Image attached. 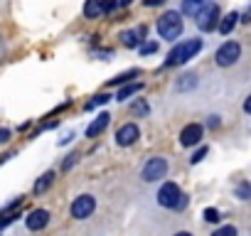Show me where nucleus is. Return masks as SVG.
I'll return each instance as SVG.
<instances>
[{
	"label": "nucleus",
	"mask_w": 251,
	"mask_h": 236,
	"mask_svg": "<svg viewBox=\"0 0 251 236\" xmlns=\"http://www.w3.org/2000/svg\"><path fill=\"white\" fill-rule=\"evenodd\" d=\"M244 111H246V113H249V116H251V96H249V98H246V101H244Z\"/></svg>",
	"instance_id": "obj_30"
},
{
	"label": "nucleus",
	"mask_w": 251,
	"mask_h": 236,
	"mask_svg": "<svg viewBox=\"0 0 251 236\" xmlns=\"http://www.w3.org/2000/svg\"><path fill=\"white\" fill-rule=\"evenodd\" d=\"M141 52H143V54H153V52H158V45L148 42V45H143V47H141Z\"/></svg>",
	"instance_id": "obj_25"
},
{
	"label": "nucleus",
	"mask_w": 251,
	"mask_h": 236,
	"mask_svg": "<svg viewBox=\"0 0 251 236\" xmlns=\"http://www.w3.org/2000/svg\"><path fill=\"white\" fill-rule=\"evenodd\" d=\"M8 138H10V131L8 128H0V143H5Z\"/></svg>",
	"instance_id": "obj_27"
},
{
	"label": "nucleus",
	"mask_w": 251,
	"mask_h": 236,
	"mask_svg": "<svg viewBox=\"0 0 251 236\" xmlns=\"http://www.w3.org/2000/svg\"><path fill=\"white\" fill-rule=\"evenodd\" d=\"M133 113L136 116H148V106L143 101H138V103H133Z\"/></svg>",
	"instance_id": "obj_22"
},
{
	"label": "nucleus",
	"mask_w": 251,
	"mask_h": 236,
	"mask_svg": "<svg viewBox=\"0 0 251 236\" xmlns=\"http://www.w3.org/2000/svg\"><path fill=\"white\" fill-rule=\"evenodd\" d=\"M138 74H141V69H131V71H126V74H118L116 79L108 81V86H121V84H126L128 79H133V76H138Z\"/></svg>",
	"instance_id": "obj_18"
},
{
	"label": "nucleus",
	"mask_w": 251,
	"mask_h": 236,
	"mask_svg": "<svg viewBox=\"0 0 251 236\" xmlns=\"http://www.w3.org/2000/svg\"><path fill=\"white\" fill-rule=\"evenodd\" d=\"M209 126H212V128H214V126H219V118H217V116H212V118H209Z\"/></svg>",
	"instance_id": "obj_31"
},
{
	"label": "nucleus",
	"mask_w": 251,
	"mask_h": 236,
	"mask_svg": "<svg viewBox=\"0 0 251 236\" xmlns=\"http://www.w3.org/2000/svg\"><path fill=\"white\" fill-rule=\"evenodd\" d=\"M165 172H168V163L163 160V158H151L146 165H143V180L146 182H158V180H163L165 177Z\"/></svg>",
	"instance_id": "obj_5"
},
{
	"label": "nucleus",
	"mask_w": 251,
	"mask_h": 236,
	"mask_svg": "<svg viewBox=\"0 0 251 236\" xmlns=\"http://www.w3.org/2000/svg\"><path fill=\"white\" fill-rule=\"evenodd\" d=\"M200 141H202V126H200V123H190V126L182 128L180 143H182L185 148H192V145H197Z\"/></svg>",
	"instance_id": "obj_9"
},
{
	"label": "nucleus",
	"mask_w": 251,
	"mask_h": 236,
	"mask_svg": "<svg viewBox=\"0 0 251 236\" xmlns=\"http://www.w3.org/2000/svg\"><path fill=\"white\" fill-rule=\"evenodd\" d=\"M108 13V0H86V5H84V15L96 20L101 15Z\"/></svg>",
	"instance_id": "obj_11"
},
{
	"label": "nucleus",
	"mask_w": 251,
	"mask_h": 236,
	"mask_svg": "<svg viewBox=\"0 0 251 236\" xmlns=\"http://www.w3.org/2000/svg\"><path fill=\"white\" fill-rule=\"evenodd\" d=\"M200 49H202V40H185V42H180V45H175V47H173V52L168 54L165 67H173V64H185V62H190V59H192Z\"/></svg>",
	"instance_id": "obj_2"
},
{
	"label": "nucleus",
	"mask_w": 251,
	"mask_h": 236,
	"mask_svg": "<svg viewBox=\"0 0 251 236\" xmlns=\"http://www.w3.org/2000/svg\"><path fill=\"white\" fill-rule=\"evenodd\" d=\"M204 155H207V148H200V150H197V153H195V155L190 158V163H192V165H197V163H200V160H202Z\"/></svg>",
	"instance_id": "obj_23"
},
{
	"label": "nucleus",
	"mask_w": 251,
	"mask_h": 236,
	"mask_svg": "<svg viewBox=\"0 0 251 236\" xmlns=\"http://www.w3.org/2000/svg\"><path fill=\"white\" fill-rule=\"evenodd\" d=\"M138 136H141V131H138L136 123H126V126L118 128V133H116V143H118L121 148H128V145H133V143L138 141Z\"/></svg>",
	"instance_id": "obj_8"
},
{
	"label": "nucleus",
	"mask_w": 251,
	"mask_h": 236,
	"mask_svg": "<svg viewBox=\"0 0 251 236\" xmlns=\"http://www.w3.org/2000/svg\"><path fill=\"white\" fill-rule=\"evenodd\" d=\"M158 35L163 40H177L182 35V15L175 10H168L158 20Z\"/></svg>",
	"instance_id": "obj_1"
},
{
	"label": "nucleus",
	"mask_w": 251,
	"mask_h": 236,
	"mask_svg": "<svg viewBox=\"0 0 251 236\" xmlns=\"http://www.w3.org/2000/svg\"><path fill=\"white\" fill-rule=\"evenodd\" d=\"M118 3H121V8H123V5H131L133 0H118Z\"/></svg>",
	"instance_id": "obj_32"
},
{
	"label": "nucleus",
	"mask_w": 251,
	"mask_h": 236,
	"mask_svg": "<svg viewBox=\"0 0 251 236\" xmlns=\"http://www.w3.org/2000/svg\"><path fill=\"white\" fill-rule=\"evenodd\" d=\"M204 219L207 221H219V212L217 209H204Z\"/></svg>",
	"instance_id": "obj_24"
},
{
	"label": "nucleus",
	"mask_w": 251,
	"mask_h": 236,
	"mask_svg": "<svg viewBox=\"0 0 251 236\" xmlns=\"http://www.w3.org/2000/svg\"><path fill=\"white\" fill-rule=\"evenodd\" d=\"M141 86H143V84H128V86H123V89L116 94V101H126L128 96H133L136 91H141Z\"/></svg>",
	"instance_id": "obj_17"
},
{
	"label": "nucleus",
	"mask_w": 251,
	"mask_h": 236,
	"mask_svg": "<svg viewBox=\"0 0 251 236\" xmlns=\"http://www.w3.org/2000/svg\"><path fill=\"white\" fill-rule=\"evenodd\" d=\"M204 8V0H182V13L197 18V13Z\"/></svg>",
	"instance_id": "obj_15"
},
{
	"label": "nucleus",
	"mask_w": 251,
	"mask_h": 236,
	"mask_svg": "<svg viewBox=\"0 0 251 236\" xmlns=\"http://www.w3.org/2000/svg\"><path fill=\"white\" fill-rule=\"evenodd\" d=\"M214 234H217V236H226V234H236V229H234V226H222V229H217Z\"/></svg>",
	"instance_id": "obj_26"
},
{
	"label": "nucleus",
	"mask_w": 251,
	"mask_h": 236,
	"mask_svg": "<svg viewBox=\"0 0 251 236\" xmlns=\"http://www.w3.org/2000/svg\"><path fill=\"white\" fill-rule=\"evenodd\" d=\"M217 20H219V8L217 5H204L197 13V27L202 32H212L217 27Z\"/></svg>",
	"instance_id": "obj_6"
},
{
	"label": "nucleus",
	"mask_w": 251,
	"mask_h": 236,
	"mask_svg": "<svg viewBox=\"0 0 251 236\" xmlns=\"http://www.w3.org/2000/svg\"><path fill=\"white\" fill-rule=\"evenodd\" d=\"M76 158H79V155H69V160L64 163V170H69V167H72V165L76 163Z\"/></svg>",
	"instance_id": "obj_28"
},
{
	"label": "nucleus",
	"mask_w": 251,
	"mask_h": 236,
	"mask_svg": "<svg viewBox=\"0 0 251 236\" xmlns=\"http://www.w3.org/2000/svg\"><path fill=\"white\" fill-rule=\"evenodd\" d=\"M185 194L180 192V187L175 182H165L158 192V204L160 207H168V209H182L185 207Z\"/></svg>",
	"instance_id": "obj_3"
},
{
	"label": "nucleus",
	"mask_w": 251,
	"mask_h": 236,
	"mask_svg": "<svg viewBox=\"0 0 251 236\" xmlns=\"http://www.w3.org/2000/svg\"><path fill=\"white\" fill-rule=\"evenodd\" d=\"M108 98H111L108 94H99V96H94V98H91V101L86 103V108H94V106H101V103H106Z\"/></svg>",
	"instance_id": "obj_20"
},
{
	"label": "nucleus",
	"mask_w": 251,
	"mask_h": 236,
	"mask_svg": "<svg viewBox=\"0 0 251 236\" xmlns=\"http://www.w3.org/2000/svg\"><path fill=\"white\" fill-rule=\"evenodd\" d=\"M236 194H239V199H249V197H251V187H249L246 182H241V185L236 187Z\"/></svg>",
	"instance_id": "obj_21"
},
{
	"label": "nucleus",
	"mask_w": 251,
	"mask_h": 236,
	"mask_svg": "<svg viewBox=\"0 0 251 236\" xmlns=\"http://www.w3.org/2000/svg\"><path fill=\"white\" fill-rule=\"evenodd\" d=\"M239 54H241V47H239V42H224V45L217 49V54H214V62H217L219 67H231V64L239 59Z\"/></svg>",
	"instance_id": "obj_4"
},
{
	"label": "nucleus",
	"mask_w": 251,
	"mask_h": 236,
	"mask_svg": "<svg viewBox=\"0 0 251 236\" xmlns=\"http://www.w3.org/2000/svg\"><path fill=\"white\" fill-rule=\"evenodd\" d=\"M143 35H146V27L126 30V32H121V42H123V47H138L141 40H143Z\"/></svg>",
	"instance_id": "obj_12"
},
{
	"label": "nucleus",
	"mask_w": 251,
	"mask_h": 236,
	"mask_svg": "<svg viewBox=\"0 0 251 236\" xmlns=\"http://www.w3.org/2000/svg\"><path fill=\"white\" fill-rule=\"evenodd\" d=\"M47 221H50V212H47V209H32V212L27 214V219H25V224H27L30 231H40V229H45Z\"/></svg>",
	"instance_id": "obj_10"
},
{
	"label": "nucleus",
	"mask_w": 251,
	"mask_h": 236,
	"mask_svg": "<svg viewBox=\"0 0 251 236\" xmlns=\"http://www.w3.org/2000/svg\"><path fill=\"white\" fill-rule=\"evenodd\" d=\"M94 209H96V199L91 194H81L72 202V216L74 219H86V216H91Z\"/></svg>",
	"instance_id": "obj_7"
},
{
	"label": "nucleus",
	"mask_w": 251,
	"mask_h": 236,
	"mask_svg": "<svg viewBox=\"0 0 251 236\" xmlns=\"http://www.w3.org/2000/svg\"><path fill=\"white\" fill-rule=\"evenodd\" d=\"M236 20H239V13H229V15H226V18L219 23V32H222V35H229V32L234 30Z\"/></svg>",
	"instance_id": "obj_16"
},
{
	"label": "nucleus",
	"mask_w": 251,
	"mask_h": 236,
	"mask_svg": "<svg viewBox=\"0 0 251 236\" xmlns=\"http://www.w3.org/2000/svg\"><path fill=\"white\" fill-rule=\"evenodd\" d=\"M244 18H246V20H249V18H251V8H249V10H246V15H244Z\"/></svg>",
	"instance_id": "obj_33"
},
{
	"label": "nucleus",
	"mask_w": 251,
	"mask_h": 236,
	"mask_svg": "<svg viewBox=\"0 0 251 236\" xmlns=\"http://www.w3.org/2000/svg\"><path fill=\"white\" fill-rule=\"evenodd\" d=\"M195 84H197V76H195V74H185L182 81H177L175 89H177V91H185V89H190V86H195Z\"/></svg>",
	"instance_id": "obj_19"
},
{
	"label": "nucleus",
	"mask_w": 251,
	"mask_h": 236,
	"mask_svg": "<svg viewBox=\"0 0 251 236\" xmlns=\"http://www.w3.org/2000/svg\"><path fill=\"white\" fill-rule=\"evenodd\" d=\"M108 118H111L108 113H99V116H96V121H94V123L86 128V136H89V138H96V136H99V133L108 126Z\"/></svg>",
	"instance_id": "obj_13"
},
{
	"label": "nucleus",
	"mask_w": 251,
	"mask_h": 236,
	"mask_svg": "<svg viewBox=\"0 0 251 236\" xmlns=\"http://www.w3.org/2000/svg\"><path fill=\"white\" fill-rule=\"evenodd\" d=\"M163 3H165V0H146L148 8H155V5H163Z\"/></svg>",
	"instance_id": "obj_29"
},
{
	"label": "nucleus",
	"mask_w": 251,
	"mask_h": 236,
	"mask_svg": "<svg viewBox=\"0 0 251 236\" xmlns=\"http://www.w3.org/2000/svg\"><path fill=\"white\" fill-rule=\"evenodd\" d=\"M52 182H54V172L50 170V172H45V175L35 182V194H45V192L52 187Z\"/></svg>",
	"instance_id": "obj_14"
}]
</instances>
